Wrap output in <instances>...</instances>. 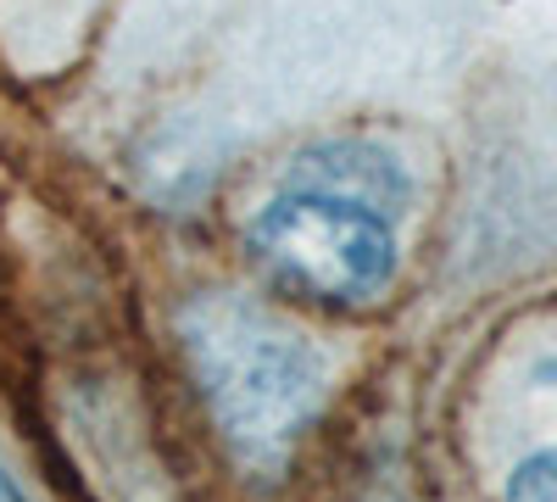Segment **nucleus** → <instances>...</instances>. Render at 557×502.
I'll return each instance as SVG.
<instances>
[{"mask_svg":"<svg viewBox=\"0 0 557 502\" xmlns=\"http://www.w3.org/2000/svg\"><path fill=\"white\" fill-rule=\"evenodd\" d=\"M296 191H323V196H341L357 207H374L385 218H396L412 201V179L407 168L385 151V146H368V140H330L296 162L290 173Z\"/></svg>","mask_w":557,"mask_h":502,"instance_id":"3","label":"nucleus"},{"mask_svg":"<svg viewBox=\"0 0 557 502\" xmlns=\"http://www.w3.org/2000/svg\"><path fill=\"white\" fill-rule=\"evenodd\" d=\"M507 502H557V452H541V458H524L513 475H507Z\"/></svg>","mask_w":557,"mask_h":502,"instance_id":"4","label":"nucleus"},{"mask_svg":"<svg viewBox=\"0 0 557 502\" xmlns=\"http://www.w3.org/2000/svg\"><path fill=\"white\" fill-rule=\"evenodd\" d=\"M0 502H28V497H23V491L7 480V475H0Z\"/></svg>","mask_w":557,"mask_h":502,"instance_id":"5","label":"nucleus"},{"mask_svg":"<svg viewBox=\"0 0 557 502\" xmlns=\"http://www.w3.org/2000/svg\"><path fill=\"white\" fill-rule=\"evenodd\" d=\"M251 252L285 285L323 302H368L396 280V230L385 212L296 185L251 218Z\"/></svg>","mask_w":557,"mask_h":502,"instance_id":"2","label":"nucleus"},{"mask_svg":"<svg viewBox=\"0 0 557 502\" xmlns=\"http://www.w3.org/2000/svg\"><path fill=\"white\" fill-rule=\"evenodd\" d=\"M184 352L212 402L218 425L240 446L290 441L323 396V357L246 296H196L184 307Z\"/></svg>","mask_w":557,"mask_h":502,"instance_id":"1","label":"nucleus"}]
</instances>
